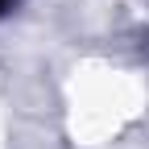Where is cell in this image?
<instances>
[{"mask_svg":"<svg viewBox=\"0 0 149 149\" xmlns=\"http://www.w3.org/2000/svg\"><path fill=\"white\" fill-rule=\"evenodd\" d=\"M8 4H13V0H0V13H4V8H8Z\"/></svg>","mask_w":149,"mask_h":149,"instance_id":"obj_1","label":"cell"}]
</instances>
